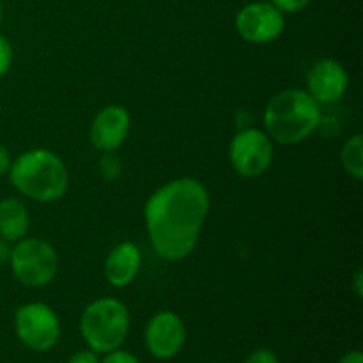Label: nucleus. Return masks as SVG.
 I'll list each match as a JSON object with an SVG mask.
<instances>
[{"label": "nucleus", "instance_id": "nucleus-19", "mask_svg": "<svg viewBox=\"0 0 363 363\" xmlns=\"http://www.w3.org/2000/svg\"><path fill=\"white\" fill-rule=\"evenodd\" d=\"M101 363H140V362H138L133 354L128 353V351H123L119 347V350L106 353L105 360H103Z\"/></svg>", "mask_w": 363, "mask_h": 363}, {"label": "nucleus", "instance_id": "nucleus-1", "mask_svg": "<svg viewBox=\"0 0 363 363\" xmlns=\"http://www.w3.org/2000/svg\"><path fill=\"white\" fill-rule=\"evenodd\" d=\"M209 211V195L195 179H176L160 188L145 204L149 238L167 261H181L195 248Z\"/></svg>", "mask_w": 363, "mask_h": 363}, {"label": "nucleus", "instance_id": "nucleus-23", "mask_svg": "<svg viewBox=\"0 0 363 363\" xmlns=\"http://www.w3.org/2000/svg\"><path fill=\"white\" fill-rule=\"evenodd\" d=\"M9 255H11L9 245H7L6 240H2V238H0V264H4V262L9 261Z\"/></svg>", "mask_w": 363, "mask_h": 363}, {"label": "nucleus", "instance_id": "nucleus-7", "mask_svg": "<svg viewBox=\"0 0 363 363\" xmlns=\"http://www.w3.org/2000/svg\"><path fill=\"white\" fill-rule=\"evenodd\" d=\"M230 163L243 177H257L268 170L273 162V144L261 130L240 131L230 142Z\"/></svg>", "mask_w": 363, "mask_h": 363}, {"label": "nucleus", "instance_id": "nucleus-2", "mask_svg": "<svg viewBox=\"0 0 363 363\" xmlns=\"http://www.w3.org/2000/svg\"><path fill=\"white\" fill-rule=\"evenodd\" d=\"M264 124L269 137L279 144H300L321 124V108L308 92L287 89L269 99Z\"/></svg>", "mask_w": 363, "mask_h": 363}, {"label": "nucleus", "instance_id": "nucleus-11", "mask_svg": "<svg viewBox=\"0 0 363 363\" xmlns=\"http://www.w3.org/2000/svg\"><path fill=\"white\" fill-rule=\"evenodd\" d=\"M347 82L350 80L342 64L333 59H323L308 71V94L318 103H333L342 98Z\"/></svg>", "mask_w": 363, "mask_h": 363}, {"label": "nucleus", "instance_id": "nucleus-22", "mask_svg": "<svg viewBox=\"0 0 363 363\" xmlns=\"http://www.w3.org/2000/svg\"><path fill=\"white\" fill-rule=\"evenodd\" d=\"M339 363H363L362 351H358V350L350 351V353H346L342 358H340Z\"/></svg>", "mask_w": 363, "mask_h": 363}, {"label": "nucleus", "instance_id": "nucleus-10", "mask_svg": "<svg viewBox=\"0 0 363 363\" xmlns=\"http://www.w3.org/2000/svg\"><path fill=\"white\" fill-rule=\"evenodd\" d=\"M130 131V113L117 105L105 106L91 124V142L99 151H117Z\"/></svg>", "mask_w": 363, "mask_h": 363}, {"label": "nucleus", "instance_id": "nucleus-17", "mask_svg": "<svg viewBox=\"0 0 363 363\" xmlns=\"http://www.w3.org/2000/svg\"><path fill=\"white\" fill-rule=\"evenodd\" d=\"M243 363H280V360L273 351L261 347V350L252 351Z\"/></svg>", "mask_w": 363, "mask_h": 363}, {"label": "nucleus", "instance_id": "nucleus-16", "mask_svg": "<svg viewBox=\"0 0 363 363\" xmlns=\"http://www.w3.org/2000/svg\"><path fill=\"white\" fill-rule=\"evenodd\" d=\"M11 62H13V48H11L9 41L4 35H0V77L9 71Z\"/></svg>", "mask_w": 363, "mask_h": 363}, {"label": "nucleus", "instance_id": "nucleus-18", "mask_svg": "<svg viewBox=\"0 0 363 363\" xmlns=\"http://www.w3.org/2000/svg\"><path fill=\"white\" fill-rule=\"evenodd\" d=\"M273 6L282 13H298L303 9L311 0H272Z\"/></svg>", "mask_w": 363, "mask_h": 363}, {"label": "nucleus", "instance_id": "nucleus-21", "mask_svg": "<svg viewBox=\"0 0 363 363\" xmlns=\"http://www.w3.org/2000/svg\"><path fill=\"white\" fill-rule=\"evenodd\" d=\"M11 156H9V151H7L4 145H0V176H4V174L9 172L11 169Z\"/></svg>", "mask_w": 363, "mask_h": 363}, {"label": "nucleus", "instance_id": "nucleus-13", "mask_svg": "<svg viewBox=\"0 0 363 363\" xmlns=\"http://www.w3.org/2000/svg\"><path fill=\"white\" fill-rule=\"evenodd\" d=\"M28 230V213L18 199L0 201V238L7 243L20 241Z\"/></svg>", "mask_w": 363, "mask_h": 363}, {"label": "nucleus", "instance_id": "nucleus-12", "mask_svg": "<svg viewBox=\"0 0 363 363\" xmlns=\"http://www.w3.org/2000/svg\"><path fill=\"white\" fill-rule=\"evenodd\" d=\"M140 269V252L133 243H121L110 252L105 262V277L113 287L130 286Z\"/></svg>", "mask_w": 363, "mask_h": 363}, {"label": "nucleus", "instance_id": "nucleus-15", "mask_svg": "<svg viewBox=\"0 0 363 363\" xmlns=\"http://www.w3.org/2000/svg\"><path fill=\"white\" fill-rule=\"evenodd\" d=\"M99 172L105 181H116L123 174V162L116 151H105L99 160Z\"/></svg>", "mask_w": 363, "mask_h": 363}, {"label": "nucleus", "instance_id": "nucleus-14", "mask_svg": "<svg viewBox=\"0 0 363 363\" xmlns=\"http://www.w3.org/2000/svg\"><path fill=\"white\" fill-rule=\"evenodd\" d=\"M342 165L354 179L363 177V137L353 135L342 147Z\"/></svg>", "mask_w": 363, "mask_h": 363}, {"label": "nucleus", "instance_id": "nucleus-20", "mask_svg": "<svg viewBox=\"0 0 363 363\" xmlns=\"http://www.w3.org/2000/svg\"><path fill=\"white\" fill-rule=\"evenodd\" d=\"M67 363H101L98 358V353H94L92 350L89 351H78L73 357L67 360Z\"/></svg>", "mask_w": 363, "mask_h": 363}, {"label": "nucleus", "instance_id": "nucleus-24", "mask_svg": "<svg viewBox=\"0 0 363 363\" xmlns=\"http://www.w3.org/2000/svg\"><path fill=\"white\" fill-rule=\"evenodd\" d=\"M354 291H357V296L363 294V273L362 269H358L357 275H354Z\"/></svg>", "mask_w": 363, "mask_h": 363}, {"label": "nucleus", "instance_id": "nucleus-4", "mask_svg": "<svg viewBox=\"0 0 363 363\" xmlns=\"http://www.w3.org/2000/svg\"><path fill=\"white\" fill-rule=\"evenodd\" d=\"M130 332L128 308L113 298L89 305L80 318V333L94 353H110L123 346Z\"/></svg>", "mask_w": 363, "mask_h": 363}, {"label": "nucleus", "instance_id": "nucleus-9", "mask_svg": "<svg viewBox=\"0 0 363 363\" xmlns=\"http://www.w3.org/2000/svg\"><path fill=\"white\" fill-rule=\"evenodd\" d=\"M145 347L158 360H170L183 350L186 328L174 312H158L145 328Z\"/></svg>", "mask_w": 363, "mask_h": 363}, {"label": "nucleus", "instance_id": "nucleus-8", "mask_svg": "<svg viewBox=\"0 0 363 363\" xmlns=\"http://www.w3.org/2000/svg\"><path fill=\"white\" fill-rule=\"evenodd\" d=\"M236 30L248 43L273 41L284 30L282 11L277 9L273 4H248L238 13Z\"/></svg>", "mask_w": 363, "mask_h": 363}, {"label": "nucleus", "instance_id": "nucleus-3", "mask_svg": "<svg viewBox=\"0 0 363 363\" xmlns=\"http://www.w3.org/2000/svg\"><path fill=\"white\" fill-rule=\"evenodd\" d=\"M13 186L38 202H53L67 190V170L59 156L46 149L27 151L11 163Z\"/></svg>", "mask_w": 363, "mask_h": 363}, {"label": "nucleus", "instance_id": "nucleus-5", "mask_svg": "<svg viewBox=\"0 0 363 363\" xmlns=\"http://www.w3.org/2000/svg\"><path fill=\"white\" fill-rule=\"evenodd\" d=\"M9 262L18 282L27 287H41L52 282L59 266L52 245L38 238H21L16 247L11 248Z\"/></svg>", "mask_w": 363, "mask_h": 363}, {"label": "nucleus", "instance_id": "nucleus-6", "mask_svg": "<svg viewBox=\"0 0 363 363\" xmlns=\"http://www.w3.org/2000/svg\"><path fill=\"white\" fill-rule=\"evenodd\" d=\"M14 330L20 342L38 353L52 350L60 337L59 318L45 303H27L18 308Z\"/></svg>", "mask_w": 363, "mask_h": 363}, {"label": "nucleus", "instance_id": "nucleus-25", "mask_svg": "<svg viewBox=\"0 0 363 363\" xmlns=\"http://www.w3.org/2000/svg\"><path fill=\"white\" fill-rule=\"evenodd\" d=\"M0 23H2V4H0Z\"/></svg>", "mask_w": 363, "mask_h": 363}]
</instances>
